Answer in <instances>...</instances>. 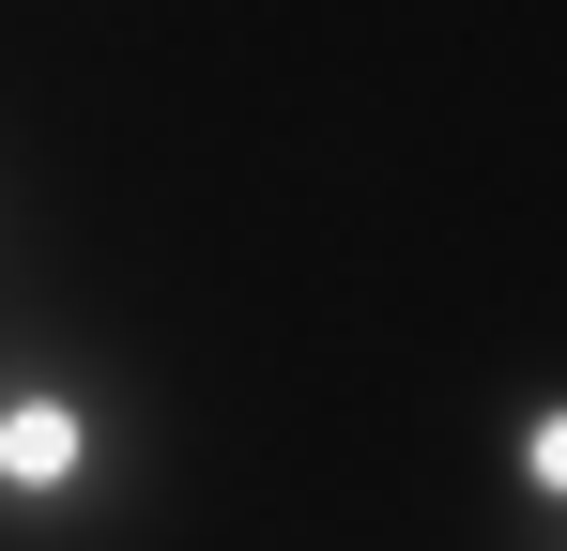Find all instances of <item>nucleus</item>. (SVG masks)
Returning a JSON list of instances; mask_svg holds the SVG:
<instances>
[{
  "instance_id": "f257e3e1",
  "label": "nucleus",
  "mask_w": 567,
  "mask_h": 551,
  "mask_svg": "<svg viewBox=\"0 0 567 551\" xmlns=\"http://www.w3.org/2000/svg\"><path fill=\"white\" fill-rule=\"evenodd\" d=\"M154 414L78 337H0V551H78L138 506Z\"/></svg>"
},
{
  "instance_id": "f03ea898",
  "label": "nucleus",
  "mask_w": 567,
  "mask_h": 551,
  "mask_svg": "<svg viewBox=\"0 0 567 551\" xmlns=\"http://www.w3.org/2000/svg\"><path fill=\"white\" fill-rule=\"evenodd\" d=\"M506 506H522V551L567 537V398H522L506 414Z\"/></svg>"
}]
</instances>
